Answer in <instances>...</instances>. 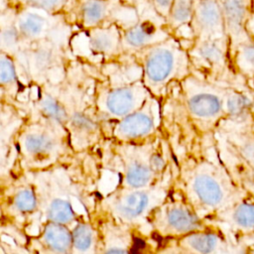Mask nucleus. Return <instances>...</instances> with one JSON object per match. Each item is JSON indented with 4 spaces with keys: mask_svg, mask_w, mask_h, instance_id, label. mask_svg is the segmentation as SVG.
I'll list each match as a JSON object with an SVG mask.
<instances>
[{
    "mask_svg": "<svg viewBox=\"0 0 254 254\" xmlns=\"http://www.w3.org/2000/svg\"><path fill=\"white\" fill-rule=\"evenodd\" d=\"M76 153L47 169L24 172L33 184L39 202L38 228L46 221L72 227L79 220L92 218L96 202H91L89 184L75 166Z\"/></svg>",
    "mask_w": 254,
    "mask_h": 254,
    "instance_id": "nucleus-1",
    "label": "nucleus"
},
{
    "mask_svg": "<svg viewBox=\"0 0 254 254\" xmlns=\"http://www.w3.org/2000/svg\"><path fill=\"white\" fill-rule=\"evenodd\" d=\"M102 148L103 168L116 173L118 187L146 188L174 174V151L164 131L141 143L106 140Z\"/></svg>",
    "mask_w": 254,
    "mask_h": 254,
    "instance_id": "nucleus-2",
    "label": "nucleus"
},
{
    "mask_svg": "<svg viewBox=\"0 0 254 254\" xmlns=\"http://www.w3.org/2000/svg\"><path fill=\"white\" fill-rule=\"evenodd\" d=\"M173 189L206 221H211L234 201V187L226 171L195 151L174 160Z\"/></svg>",
    "mask_w": 254,
    "mask_h": 254,
    "instance_id": "nucleus-3",
    "label": "nucleus"
},
{
    "mask_svg": "<svg viewBox=\"0 0 254 254\" xmlns=\"http://www.w3.org/2000/svg\"><path fill=\"white\" fill-rule=\"evenodd\" d=\"M74 154L64 126L26 116L14 138L15 161L9 172L47 169Z\"/></svg>",
    "mask_w": 254,
    "mask_h": 254,
    "instance_id": "nucleus-4",
    "label": "nucleus"
},
{
    "mask_svg": "<svg viewBox=\"0 0 254 254\" xmlns=\"http://www.w3.org/2000/svg\"><path fill=\"white\" fill-rule=\"evenodd\" d=\"M174 174L165 181L146 188H123L116 186L97 199L94 213L109 216L114 221L142 234L148 229L152 211L170 194Z\"/></svg>",
    "mask_w": 254,
    "mask_h": 254,
    "instance_id": "nucleus-5",
    "label": "nucleus"
},
{
    "mask_svg": "<svg viewBox=\"0 0 254 254\" xmlns=\"http://www.w3.org/2000/svg\"><path fill=\"white\" fill-rule=\"evenodd\" d=\"M182 107L185 129L197 137L213 132L225 119L224 96L216 88L194 79L182 82Z\"/></svg>",
    "mask_w": 254,
    "mask_h": 254,
    "instance_id": "nucleus-6",
    "label": "nucleus"
},
{
    "mask_svg": "<svg viewBox=\"0 0 254 254\" xmlns=\"http://www.w3.org/2000/svg\"><path fill=\"white\" fill-rule=\"evenodd\" d=\"M209 224L174 189L148 218L149 234L164 241L179 240Z\"/></svg>",
    "mask_w": 254,
    "mask_h": 254,
    "instance_id": "nucleus-7",
    "label": "nucleus"
},
{
    "mask_svg": "<svg viewBox=\"0 0 254 254\" xmlns=\"http://www.w3.org/2000/svg\"><path fill=\"white\" fill-rule=\"evenodd\" d=\"M143 59L142 81L154 97L159 99L166 87L187 74V56L174 40H163L148 47Z\"/></svg>",
    "mask_w": 254,
    "mask_h": 254,
    "instance_id": "nucleus-8",
    "label": "nucleus"
},
{
    "mask_svg": "<svg viewBox=\"0 0 254 254\" xmlns=\"http://www.w3.org/2000/svg\"><path fill=\"white\" fill-rule=\"evenodd\" d=\"M5 176L1 190L2 224L29 226V223H36L39 202L33 184L22 171H11L2 177Z\"/></svg>",
    "mask_w": 254,
    "mask_h": 254,
    "instance_id": "nucleus-9",
    "label": "nucleus"
},
{
    "mask_svg": "<svg viewBox=\"0 0 254 254\" xmlns=\"http://www.w3.org/2000/svg\"><path fill=\"white\" fill-rule=\"evenodd\" d=\"M150 95L151 93L142 80L111 85L97 90L93 103L106 138L113 124L140 108Z\"/></svg>",
    "mask_w": 254,
    "mask_h": 254,
    "instance_id": "nucleus-10",
    "label": "nucleus"
},
{
    "mask_svg": "<svg viewBox=\"0 0 254 254\" xmlns=\"http://www.w3.org/2000/svg\"><path fill=\"white\" fill-rule=\"evenodd\" d=\"M163 132V116L160 103L150 95L136 111L111 126L107 140L120 143H141Z\"/></svg>",
    "mask_w": 254,
    "mask_h": 254,
    "instance_id": "nucleus-11",
    "label": "nucleus"
},
{
    "mask_svg": "<svg viewBox=\"0 0 254 254\" xmlns=\"http://www.w3.org/2000/svg\"><path fill=\"white\" fill-rule=\"evenodd\" d=\"M92 219L98 230V254H134L138 232L101 213H94Z\"/></svg>",
    "mask_w": 254,
    "mask_h": 254,
    "instance_id": "nucleus-12",
    "label": "nucleus"
},
{
    "mask_svg": "<svg viewBox=\"0 0 254 254\" xmlns=\"http://www.w3.org/2000/svg\"><path fill=\"white\" fill-rule=\"evenodd\" d=\"M72 229L55 221L44 222L31 238L32 250L39 254H70Z\"/></svg>",
    "mask_w": 254,
    "mask_h": 254,
    "instance_id": "nucleus-13",
    "label": "nucleus"
},
{
    "mask_svg": "<svg viewBox=\"0 0 254 254\" xmlns=\"http://www.w3.org/2000/svg\"><path fill=\"white\" fill-rule=\"evenodd\" d=\"M177 241L190 254H223L226 249L225 234L213 222Z\"/></svg>",
    "mask_w": 254,
    "mask_h": 254,
    "instance_id": "nucleus-14",
    "label": "nucleus"
},
{
    "mask_svg": "<svg viewBox=\"0 0 254 254\" xmlns=\"http://www.w3.org/2000/svg\"><path fill=\"white\" fill-rule=\"evenodd\" d=\"M195 26L201 34L213 36L223 28V14L216 0H198L194 4Z\"/></svg>",
    "mask_w": 254,
    "mask_h": 254,
    "instance_id": "nucleus-15",
    "label": "nucleus"
},
{
    "mask_svg": "<svg viewBox=\"0 0 254 254\" xmlns=\"http://www.w3.org/2000/svg\"><path fill=\"white\" fill-rule=\"evenodd\" d=\"M213 220H221L241 232L254 231V199L241 198L234 201L227 209L218 214ZM209 221V222H211Z\"/></svg>",
    "mask_w": 254,
    "mask_h": 254,
    "instance_id": "nucleus-16",
    "label": "nucleus"
},
{
    "mask_svg": "<svg viewBox=\"0 0 254 254\" xmlns=\"http://www.w3.org/2000/svg\"><path fill=\"white\" fill-rule=\"evenodd\" d=\"M71 229L70 254H98V230L92 218L79 220Z\"/></svg>",
    "mask_w": 254,
    "mask_h": 254,
    "instance_id": "nucleus-17",
    "label": "nucleus"
},
{
    "mask_svg": "<svg viewBox=\"0 0 254 254\" xmlns=\"http://www.w3.org/2000/svg\"><path fill=\"white\" fill-rule=\"evenodd\" d=\"M253 99L240 91H232L224 96V115L225 119L242 123L250 120L254 111Z\"/></svg>",
    "mask_w": 254,
    "mask_h": 254,
    "instance_id": "nucleus-18",
    "label": "nucleus"
},
{
    "mask_svg": "<svg viewBox=\"0 0 254 254\" xmlns=\"http://www.w3.org/2000/svg\"><path fill=\"white\" fill-rule=\"evenodd\" d=\"M159 27L149 20L131 27L125 32L124 42L130 48H147L159 43Z\"/></svg>",
    "mask_w": 254,
    "mask_h": 254,
    "instance_id": "nucleus-19",
    "label": "nucleus"
},
{
    "mask_svg": "<svg viewBox=\"0 0 254 254\" xmlns=\"http://www.w3.org/2000/svg\"><path fill=\"white\" fill-rule=\"evenodd\" d=\"M50 20L35 11H26L22 13L17 20V29L19 33L27 39H40L44 37L49 29Z\"/></svg>",
    "mask_w": 254,
    "mask_h": 254,
    "instance_id": "nucleus-20",
    "label": "nucleus"
},
{
    "mask_svg": "<svg viewBox=\"0 0 254 254\" xmlns=\"http://www.w3.org/2000/svg\"><path fill=\"white\" fill-rule=\"evenodd\" d=\"M222 14L224 22L232 34H238L246 16V0H223Z\"/></svg>",
    "mask_w": 254,
    "mask_h": 254,
    "instance_id": "nucleus-21",
    "label": "nucleus"
},
{
    "mask_svg": "<svg viewBox=\"0 0 254 254\" xmlns=\"http://www.w3.org/2000/svg\"><path fill=\"white\" fill-rule=\"evenodd\" d=\"M119 44V36L116 31L110 29L94 30L89 35V47L95 54L111 55Z\"/></svg>",
    "mask_w": 254,
    "mask_h": 254,
    "instance_id": "nucleus-22",
    "label": "nucleus"
},
{
    "mask_svg": "<svg viewBox=\"0 0 254 254\" xmlns=\"http://www.w3.org/2000/svg\"><path fill=\"white\" fill-rule=\"evenodd\" d=\"M108 14V4L106 0H85L81 5V17L83 24L92 27L100 22Z\"/></svg>",
    "mask_w": 254,
    "mask_h": 254,
    "instance_id": "nucleus-23",
    "label": "nucleus"
},
{
    "mask_svg": "<svg viewBox=\"0 0 254 254\" xmlns=\"http://www.w3.org/2000/svg\"><path fill=\"white\" fill-rule=\"evenodd\" d=\"M194 55L200 61L208 64H217L223 60L222 46L217 40L210 38L201 40L198 43Z\"/></svg>",
    "mask_w": 254,
    "mask_h": 254,
    "instance_id": "nucleus-24",
    "label": "nucleus"
},
{
    "mask_svg": "<svg viewBox=\"0 0 254 254\" xmlns=\"http://www.w3.org/2000/svg\"><path fill=\"white\" fill-rule=\"evenodd\" d=\"M194 16L193 0H174L169 19L173 27H179L190 23Z\"/></svg>",
    "mask_w": 254,
    "mask_h": 254,
    "instance_id": "nucleus-25",
    "label": "nucleus"
},
{
    "mask_svg": "<svg viewBox=\"0 0 254 254\" xmlns=\"http://www.w3.org/2000/svg\"><path fill=\"white\" fill-rule=\"evenodd\" d=\"M55 60V55L50 48H39L32 52L30 58L31 70L35 72L43 71L53 64Z\"/></svg>",
    "mask_w": 254,
    "mask_h": 254,
    "instance_id": "nucleus-26",
    "label": "nucleus"
},
{
    "mask_svg": "<svg viewBox=\"0 0 254 254\" xmlns=\"http://www.w3.org/2000/svg\"><path fill=\"white\" fill-rule=\"evenodd\" d=\"M16 81V71L9 57L2 55L0 61V82L3 88L11 87Z\"/></svg>",
    "mask_w": 254,
    "mask_h": 254,
    "instance_id": "nucleus-27",
    "label": "nucleus"
},
{
    "mask_svg": "<svg viewBox=\"0 0 254 254\" xmlns=\"http://www.w3.org/2000/svg\"><path fill=\"white\" fill-rule=\"evenodd\" d=\"M145 254H190L177 240H166L160 246L151 248Z\"/></svg>",
    "mask_w": 254,
    "mask_h": 254,
    "instance_id": "nucleus-28",
    "label": "nucleus"
},
{
    "mask_svg": "<svg viewBox=\"0 0 254 254\" xmlns=\"http://www.w3.org/2000/svg\"><path fill=\"white\" fill-rule=\"evenodd\" d=\"M18 29L15 27H7L2 30L1 39H2V47L13 49L17 46L19 34Z\"/></svg>",
    "mask_w": 254,
    "mask_h": 254,
    "instance_id": "nucleus-29",
    "label": "nucleus"
},
{
    "mask_svg": "<svg viewBox=\"0 0 254 254\" xmlns=\"http://www.w3.org/2000/svg\"><path fill=\"white\" fill-rule=\"evenodd\" d=\"M32 8L44 11H53L62 6L64 0H24Z\"/></svg>",
    "mask_w": 254,
    "mask_h": 254,
    "instance_id": "nucleus-30",
    "label": "nucleus"
},
{
    "mask_svg": "<svg viewBox=\"0 0 254 254\" xmlns=\"http://www.w3.org/2000/svg\"><path fill=\"white\" fill-rule=\"evenodd\" d=\"M242 59L250 66L254 67V44H246L241 50Z\"/></svg>",
    "mask_w": 254,
    "mask_h": 254,
    "instance_id": "nucleus-31",
    "label": "nucleus"
},
{
    "mask_svg": "<svg viewBox=\"0 0 254 254\" xmlns=\"http://www.w3.org/2000/svg\"><path fill=\"white\" fill-rule=\"evenodd\" d=\"M173 2H174V0H153V3L155 5L156 9L164 17L169 16Z\"/></svg>",
    "mask_w": 254,
    "mask_h": 254,
    "instance_id": "nucleus-32",
    "label": "nucleus"
},
{
    "mask_svg": "<svg viewBox=\"0 0 254 254\" xmlns=\"http://www.w3.org/2000/svg\"><path fill=\"white\" fill-rule=\"evenodd\" d=\"M249 121H250V131H251V134H252V136L254 138V111H253Z\"/></svg>",
    "mask_w": 254,
    "mask_h": 254,
    "instance_id": "nucleus-33",
    "label": "nucleus"
},
{
    "mask_svg": "<svg viewBox=\"0 0 254 254\" xmlns=\"http://www.w3.org/2000/svg\"><path fill=\"white\" fill-rule=\"evenodd\" d=\"M30 254H39V253H38V252H36V251H34V250H32V249H31V253H30Z\"/></svg>",
    "mask_w": 254,
    "mask_h": 254,
    "instance_id": "nucleus-34",
    "label": "nucleus"
}]
</instances>
